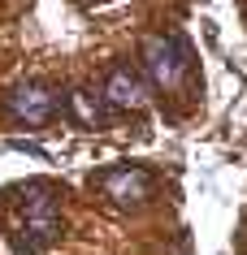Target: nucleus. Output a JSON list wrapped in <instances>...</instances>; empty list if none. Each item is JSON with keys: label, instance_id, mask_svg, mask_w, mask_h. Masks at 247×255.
Returning <instances> with one entry per match:
<instances>
[{"label": "nucleus", "instance_id": "obj_1", "mask_svg": "<svg viewBox=\"0 0 247 255\" xmlns=\"http://www.w3.org/2000/svg\"><path fill=\"white\" fill-rule=\"evenodd\" d=\"M4 225H9V242L17 255H39L43 247H52L61 234V203L56 190L43 182L17 186L9 208H4Z\"/></svg>", "mask_w": 247, "mask_h": 255}, {"label": "nucleus", "instance_id": "obj_2", "mask_svg": "<svg viewBox=\"0 0 247 255\" xmlns=\"http://www.w3.org/2000/svg\"><path fill=\"white\" fill-rule=\"evenodd\" d=\"M143 69L161 91H178L191 74V52L178 35H148L143 39Z\"/></svg>", "mask_w": 247, "mask_h": 255}, {"label": "nucleus", "instance_id": "obj_3", "mask_svg": "<svg viewBox=\"0 0 247 255\" xmlns=\"http://www.w3.org/2000/svg\"><path fill=\"white\" fill-rule=\"evenodd\" d=\"M91 186L104 190V199L113 203H143L152 195V173L148 169H135V164H122V169H104V173L91 177Z\"/></svg>", "mask_w": 247, "mask_h": 255}, {"label": "nucleus", "instance_id": "obj_6", "mask_svg": "<svg viewBox=\"0 0 247 255\" xmlns=\"http://www.w3.org/2000/svg\"><path fill=\"white\" fill-rule=\"evenodd\" d=\"M65 113L74 126H82V130H104L109 126V100L96 91H87V87H78V91L65 100Z\"/></svg>", "mask_w": 247, "mask_h": 255}, {"label": "nucleus", "instance_id": "obj_5", "mask_svg": "<svg viewBox=\"0 0 247 255\" xmlns=\"http://www.w3.org/2000/svg\"><path fill=\"white\" fill-rule=\"evenodd\" d=\"M104 100H109V108H122V113H143L148 108V82L139 78V69H130L122 61L104 74Z\"/></svg>", "mask_w": 247, "mask_h": 255}, {"label": "nucleus", "instance_id": "obj_4", "mask_svg": "<svg viewBox=\"0 0 247 255\" xmlns=\"http://www.w3.org/2000/svg\"><path fill=\"white\" fill-rule=\"evenodd\" d=\"M56 113V95L48 91V87H39V82H22V87H13V95H9V117L17 121V126H48Z\"/></svg>", "mask_w": 247, "mask_h": 255}]
</instances>
